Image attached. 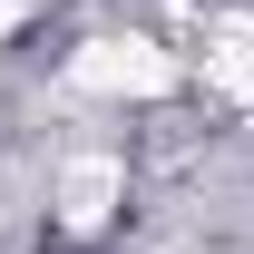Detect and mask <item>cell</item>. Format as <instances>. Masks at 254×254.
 <instances>
[{"label":"cell","mask_w":254,"mask_h":254,"mask_svg":"<svg viewBox=\"0 0 254 254\" xmlns=\"http://www.w3.org/2000/svg\"><path fill=\"white\" fill-rule=\"evenodd\" d=\"M68 78L98 88V98H176V88H186V68L166 59L157 39H88Z\"/></svg>","instance_id":"6da1fadb"},{"label":"cell","mask_w":254,"mask_h":254,"mask_svg":"<svg viewBox=\"0 0 254 254\" xmlns=\"http://www.w3.org/2000/svg\"><path fill=\"white\" fill-rule=\"evenodd\" d=\"M118 195H127V166L118 157H78L59 176V225H68V235H98V225L118 215Z\"/></svg>","instance_id":"7a4b0ae2"},{"label":"cell","mask_w":254,"mask_h":254,"mask_svg":"<svg viewBox=\"0 0 254 254\" xmlns=\"http://www.w3.org/2000/svg\"><path fill=\"white\" fill-rule=\"evenodd\" d=\"M205 88L254 98V30H215V39H205Z\"/></svg>","instance_id":"3957f363"},{"label":"cell","mask_w":254,"mask_h":254,"mask_svg":"<svg viewBox=\"0 0 254 254\" xmlns=\"http://www.w3.org/2000/svg\"><path fill=\"white\" fill-rule=\"evenodd\" d=\"M10 30H20V0H0V39H10Z\"/></svg>","instance_id":"277c9868"}]
</instances>
